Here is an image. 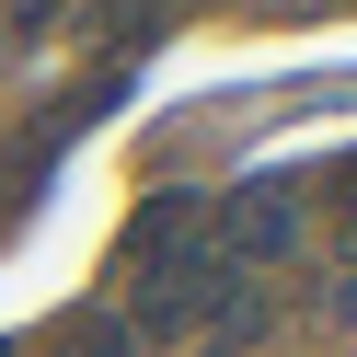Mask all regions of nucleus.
<instances>
[{
  "label": "nucleus",
  "mask_w": 357,
  "mask_h": 357,
  "mask_svg": "<svg viewBox=\"0 0 357 357\" xmlns=\"http://www.w3.org/2000/svg\"><path fill=\"white\" fill-rule=\"evenodd\" d=\"M47 357H139V334H127V311H70L47 334Z\"/></svg>",
  "instance_id": "nucleus-3"
},
{
  "label": "nucleus",
  "mask_w": 357,
  "mask_h": 357,
  "mask_svg": "<svg viewBox=\"0 0 357 357\" xmlns=\"http://www.w3.org/2000/svg\"><path fill=\"white\" fill-rule=\"evenodd\" d=\"M346 265H357V231H346Z\"/></svg>",
  "instance_id": "nucleus-5"
},
{
  "label": "nucleus",
  "mask_w": 357,
  "mask_h": 357,
  "mask_svg": "<svg viewBox=\"0 0 357 357\" xmlns=\"http://www.w3.org/2000/svg\"><path fill=\"white\" fill-rule=\"evenodd\" d=\"M35 35H58V0H0V70H12Z\"/></svg>",
  "instance_id": "nucleus-4"
},
{
  "label": "nucleus",
  "mask_w": 357,
  "mask_h": 357,
  "mask_svg": "<svg viewBox=\"0 0 357 357\" xmlns=\"http://www.w3.org/2000/svg\"><path fill=\"white\" fill-rule=\"evenodd\" d=\"M265 323H277V300H265V288H242V300L219 311L208 334H196V357H254V346H265Z\"/></svg>",
  "instance_id": "nucleus-2"
},
{
  "label": "nucleus",
  "mask_w": 357,
  "mask_h": 357,
  "mask_svg": "<svg viewBox=\"0 0 357 357\" xmlns=\"http://www.w3.org/2000/svg\"><path fill=\"white\" fill-rule=\"evenodd\" d=\"M208 254L231 265V277H242V265H288V254H300V196H288V185H231L208 208Z\"/></svg>",
  "instance_id": "nucleus-1"
}]
</instances>
